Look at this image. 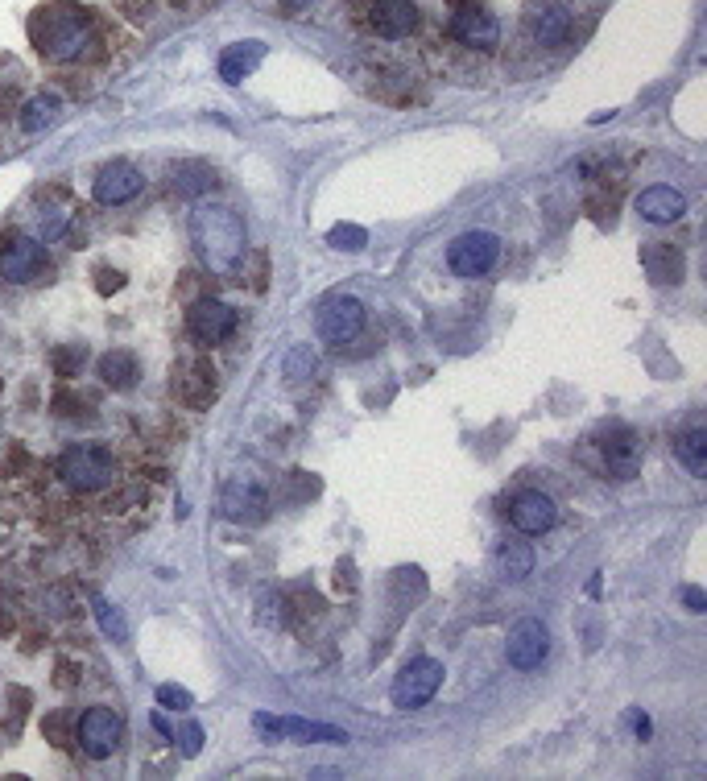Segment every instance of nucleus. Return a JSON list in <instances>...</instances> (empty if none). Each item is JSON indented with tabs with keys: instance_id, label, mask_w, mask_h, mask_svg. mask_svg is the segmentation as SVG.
Returning <instances> with one entry per match:
<instances>
[{
	"instance_id": "nucleus-1",
	"label": "nucleus",
	"mask_w": 707,
	"mask_h": 781,
	"mask_svg": "<svg viewBox=\"0 0 707 781\" xmlns=\"http://www.w3.org/2000/svg\"><path fill=\"white\" fill-rule=\"evenodd\" d=\"M191 244L207 269L228 273L244 261V248H249V232H244V220L224 207V203H199L191 211Z\"/></svg>"
},
{
	"instance_id": "nucleus-2",
	"label": "nucleus",
	"mask_w": 707,
	"mask_h": 781,
	"mask_svg": "<svg viewBox=\"0 0 707 781\" xmlns=\"http://www.w3.org/2000/svg\"><path fill=\"white\" fill-rule=\"evenodd\" d=\"M91 21L79 9H50L34 17V42L54 62H75L91 50Z\"/></svg>"
},
{
	"instance_id": "nucleus-3",
	"label": "nucleus",
	"mask_w": 707,
	"mask_h": 781,
	"mask_svg": "<svg viewBox=\"0 0 707 781\" xmlns=\"http://www.w3.org/2000/svg\"><path fill=\"white\" fill-rule=\"evenodd\" d=\"M58 476H63L67 488H75V492H100L116 476V459L100 443H79V447L63 451V459H58Z\"/></svg>"
},
{
	"instance_id": "nucleus-4",
	"label": "nucleus",
	"mask_w": 707,
	"mask_h": 781,
	"mask_svg": "<svg viewBox=\"0 0 707 781\" xmlns=\"http://www.w3.org/2000/svg\"><path fill=\"white\" fill-rule=\"evenodd\" d=\"M315 327H319V339L327 343V348H344V343H352L364 331V306H360V298H352V294H331L319 306Z\"/></svg>"
},
{
	"instance_id": "nucleus-5",
	"label": "nucleus",
	"mask_w": 707,
	"mask_h": 781,
	"mask_svg": "<svg viewBox=\"0 0 707 781\" xmlns=\"http://www.w3.org/2000/svg\"><path fill=\"white\" fill-rule=\"evenodd\" d=\"M497 257H501V240L493 232H464L447 248V265L455 277H480L497 265Z\"/></svg>"
},
{
	"instance_id": "nucleus-6",
	"label": "nucleus",
	"mask_w": 707,
	"mask_h": 781,
	"mask_svg": "<svg viewBox=\"0 0 707 781\" xmlns=\"http://www.w3.org/2000/svg\"><path fill=\"white\" fill-rule=\"evenodd\" d=\"M439 686H443V662L418 658V662H410L402 674H397V682H393V703L406 707V711L426 707L430 699H435Z\"/></svg>"
},
{
	"instance_id": "nucleus-7",
	"label": "nucleus",
	"mask_w": 707,
	"mask_h": 781,
	"mask_svg": "<svg viewBox=\"0 0 707 781\" xmlns=\"http://www.w3.org/2000/svg\"><path fill=\"white\" fill-rule=\"evenodd\" d=\"M120 715L112 711V707H87L83 715H79V728H75V736H79V748L87 757H112V748L120 744Z\"/></svg>"
},
{
	"instance_id": "nucleus-8",
	"label": "nucleus",
	"mask_w": 707,
	"mask_h": 781,
	"mask_svg": "<svg viewBox=\"0 0 707 781\" xmlns=\"http://www.w3.org/2000/svg\"><path fill=\"white\" fill-rule=\"evenodd\" d=\"M509 521H513V529H521L526 538H542V534H550L555 529V521H559V509H555V501H550L546 492H517L513 496V505H509Z\"/></svg>"
},
{
	"instance_id": "nucleus-9",
	"label": "nucleus",
	"mask_w": 707,
	"mask_h": 781,
	"mask_svg": "<svg viewBox=\"0 0 707 781\" xmlns=\"http://www.w3.org/2000/svg\"><path fill=\"white\" fill-rule=\"evenodd\" d=\"M46 265V248L34 240V236H9L5 244H0V273H5L9 281H34Z\"/></svg>"
},
{
	"instance_id": "nucleus-10",
	"label": "nucleus",
	"mask_w": 707,
	"mask_h": 781,
	"mask_svg": "<svg viewBox=\"0 0 707 781\" xmlns=\"http://www.w3.org/2000/svg\"><path fill=\"white\" fill-rule=\"evenodd\" d=\"M546 649H550L546 624L542 620H521L505 641V658H509L513 670H538L546 662Z\"/></svg>"
},
{
	"instance_id": "nucleus-11",
	"label": "nucleus",
	"mask_w": 707,
	"mask_h": 781,
	"mask_svg": "<svg viewBox=\"0 0 707 781\" xmlns=\"http://www.w3.org/2000/svg\"><path fill=\"white\" fill-rule=\"evenodd\" d=\"M187 327L199 343H224L236 331V310L220 298H199L187 315Z\"/></svg>"
},
{
	"instance_id": "nucleus-12",
	"label": "nucleus",
	"mask_w": 707,
	"mask_h": 781,
	"mask_svg": "<svg viewBox=\"0 0 707 781\" xmlns=\"http://www.w3.org/2000/svg\"><path fill=\"white\" fill-rule=\"evenodd\" d=\"M141 186H145V178H141L137 166L112 162V166H104V170L96 174V186H91V195H96V203H104V207H120V203L137 199Z\"/></svg>"
},
{
	"instance_id": "nucleus-13",
	"label": "nucleus",
	"mask_w": 707,
	"mask_h": 781,
	"mask_svg": "<svg viewBox=\"0 0 707 781\" xmlns=\"http://www.w3.org/2000/svg\"><path fill=\"white\" fill-rule=\"evenodd\" d=\"M451 34H455L459 42L476 46V50H493V46H497V38H501V25H497V17H493V13L480 9V5H455Z\"/></svg>"
},
{
	"instance_id": "nucleus-14",
	"label": "nucleus",
	"mask_w": 707,
	"mask_h": 781,
	"mask_svg": "<svg viewBox=\"0 0 707 781\" xmlns=\"http://www.w3.org/2000/svg\"><path fill=\"white\" fill-rule=\"evenodd\" d=\"M174 393H178V401H187L191 410H203L215 397V368L207 360H182L174 372Z\"/></svg>"
},
{
	"instance_id": "nucleus-15",
	"label": "nucleus",
	"mask_w": 707,
	"mask_h": 781,
	"mask_svg": "<svg viewBox=\"0 0 707 781\" xmlns=\"http://www.w3.org/2000/svg\"><path fill=\"white\" fill-rule=\"evenodd\" d=\"M418 25V5L414 0H377L373 5V29L381 38H406Z\"/></svg>"
},
{
	"instance_id": "nucleus-16",
	"label": "nucleus",
	"mask_w": 707,
	"mask_h": 781,
	"mask_svg": "<svg viewBox=\"0 0 707 781\" xmlns=\"http://www.w3.org/2000/svg\"><path fill=\"white\" fill-rule=\"evenodd\" d=\"M637 211H641V220H650V224H674L687 211V199H683V191H674V186H650V191L637 195Z\"/></svg>"
},
{
	"instance_id": "nucleus-17",
	"label": "nucleus",
	"mask_w": 707,
	"mask_h": 781,
	"mask_svg": "<svg viewBox=\"0 0 707 781\" xmlns=\"http://www.w3.org/2000/svg\"><path fill=\"white\" fill-rule=\"evenodd\" d=\"M604 467L617 480L637 476V467H641V443H637L633 430H617V434H608V439H604Z\"/></svg>"
},
{
	"instance_id": "nucleus-18",
	"label": "nucleus",
	"mask_w": 707,
	"mask_h": 781,
	"mask_svg": "<svg viewBox=\"0 0 707 781\" xmlns=\"http://www.w3.org/2000/svg\"><path fill=\"white\" fill-rule=\"evenodd\" d=\"M641 265L645 273H650V281H658V286H679L683 281V253L674 244H645L641 248Z\"/></svg>"
},
{
	"instance_id": "nucleus-19",
	"label": "nucleus",
	"mask_w": 707,
	"mask_h": 781,
	"mask_svg": "<svg viewBox=\"0 0 707 781\" xmlns=\"http://www.w3.org/2000/svg\"><path fill=\"white\" fill-rule=\"evenodd\" d=\"M257 724L269 732V736H294V740H327V744H340L344 732L340 728H327V724H302V720H269V715H257Z\"/></svg>"
},
{
	"instance_id": "nucleus-20",
	"label": "nucleus",
	"mask_w": 707,
	"mask_h": 781,
	"mask_svg": "<svg viewBox=\"0 0 707 781\" xmlns=\"http://www.w3.org/2000/svg\"><path fill=\"white\" fill-rule=\"evenodd\" d=\"M265 58V46L261 42H236L220 54V75L224 83H240L244 75H253V67Z\"/></svg>"
},
{
	"instance_id": "nucleus-21",
	"label": "nucleus",
	"mask_w": 707,
	"mask_h": 781,
	"mask_svg": "<svg viewBox=\"0 0 707 781\" xmlns=\"http://www.w3.org/2000/svg\"><path fill=\"white\" fill-rule=\"evenodd\" d=\"M674 455L687 463L691 476H707V430L703 426H687L674 434Z\"/></svg>"
},
{
	"instance_id": "nucleus-22",
	"label": "nucleus",
	"mask_w": 707,
	"mask_h": 781,
	"mask_svg": "<svg viewBox=\"0 0 707 781\" xmlns=\"http://www.w3.org/2000/svg\"><path fill=\"white\" fill-rule=\"evenodd\" d=\"M530 29H534V42H542V46H559V42H567V34H571V13H567L563 5H546V9L530 21Z\"/></svg>"
},
{
	"instance_id": "nucleus-23",
	"label": "nucleus",
	"mask_w": 707,
	"mask_h": 781,
	"mask_svg": "<svg viewBox=\"0 0 707 781\" xmlns=\"http://www.w3.org/2000/svg\"><path fill=\"white\" fill-rule=\"evenodd\" d=\"M100 377H104V385H112V389H129V385H137V356L125 352V348L104 352V360H100Z\"/></svg>"
},
{
	"instance_id": "nucleus-24",
	"label": "nucleus",
	"mask_w": 707,
	"mask_h": 781,
	"mask_svg": "<svg viewBox=\"0 0 707 781\" xmlns=\"http://www.w3.org/2000/svg\"><path fill=\"white\" fill-rule=\"evenodd\" d=\"M497 562L509 579H526L534 571V550L526 542H501L497 546Z\"/></svg>"
},
{
	"instance_id": "nucleus-25",
	"label": "nucleus",
	"mask_w": 707,
	"mask_h": 781,
	"mask_svg": "<svg viewBox=\"0 0 707 781\" xmlns=\"http://www.w3.org/2000/svg\"><path fill=\"white\" fill-rule=\"evenodd\" d=\"M58 96H50V91H42V96H34L25 104V133H46L50 124L58 120Z\"/></svg>"
},
{
	"instance_id": "nucleus-26",
	"label": "nucleus",
	"mask_w": 707,
	"mask_h": 781,
	"mask_svg": "<svg viewBox=\"0 0 707 781\" xmlns=\"http://www.w3.org/2000/svg\"><path fill=\"white\" fill-rule=\"evenodd\" d=\"M315 364H319V360H315V352H311V348H294V352H290V360H286V381H294V385H298L302 377H311Z\"/></svg>"
},
{
	"instance_id": "nucleus-27",
	"label": "nucleus",
	"mask_w": 707,
	"mask_h": 781,
	"mask_svg": "<svg viewBox=\"0 0 707 781\" xmlns=\"http://www.w3.org/2000/svg\"><path fill=\"white\" fill-rule=\"evenodd\" d=\"M327 240H331V248H348V253H360V248L368 244L364 228H356V224H340V228H335Z\"/></svg>"
},
{
	"instance_id": "nucleus-28",
	"label": "nucleus",
	"mask_w": 707,
	"mask_h": 781,
	"mask_svg": "<svg viewBox=\"0 0 707 781\" xmlns=\"http://www.w3.org/2000/svg\"><path fill=\"white\" fill-rule=\"evenodd\" d=\"M96 616H100L104 633H108L112 641H125V637H129V629H125V616H120L116 608H108V600H96Z\"/></svg>"
},
{
	"instance_id": "nucleus-29",
	"label": "nucleus",
	"mask_w": 707,
	"mask_h": 781,
	"mask_svg": "<svg viewBox=\"0 0 707 781\" xmlns=\"http://www.w3.org/2000/svg\"><path fill=\"white\" fill-rule=\"evenodd\" d=\"M207 186H211V174L199 170V166H187V174L178 178V191L182 195H199V191H207Z\"/></svg>"
},
{
	"instance_id": "nucleus-30",
	"label": "nucleus",
	"mask_w": 707,
	"mask_h": 781,
	"mask_svg": "<svg viewBox=\"0 0 707 781\" xmlns=\"http://www.w3.org/2000/svg\"><path fill=\"white\" fill-rule=\"evenodd\" d=\"M158 703H162V707H178V711H187V707H191V695L182 691V686H162V691H158Z\"/></svg>"
},
{
	"instance_id": "nucleus-31",
	"label": "nucleus",
	"mask_w": 707,
	"mask_h": 781,
	"mask_svg": "<svg viewBox=\"0 0 707 781\" xmlns=\"http://www.w3.org/2000/svg\"><path fill=\"white\" fill-rule=\"evenodd\" d=\"M683 600H687V608H691V612H703V608H707L703 587H687V591H683Z\"/></svg>"
},
{
	"instance_id": "nucleus-32",
	"label": "nucleus",
	"mask_w": 707,
	"mask_h": 781,
	"mask_svg": "<svg viewBox=\"0 0 707 781\" xmlns=\"http://www.w3.org/2000/svg\"><path fill=\"white\" fill-rule=\"evenodd\" d=\"M182 732H187V757H195V753H199V744H203L199 724H182Z\"/></svg>"
},
{
	"instance_id": "nucleus-33",
	"label": "nucleus",
	"mask_w": 707,
	"mask_h": 781,
	"mask_svg": "<svg viewBox=\"0 0 707 781\" xmlns=\"http://www.w3.org/2000/svg\"><path fill=\"white\" fill-rule=\"evenodd\" d=\"M120 281H125V277H120V273H100V290H116Z\"/></svg>"
},
{
	"instance_id": "nucleus-34",
	"label": "nucleus",
	"mask_w": 707,
	"mask_h": 781,
	"mask_svg": "<svg viewBox=\"0 0 707 781\" xmlns=\"http://www.w3.org/2000/svg\"><path fill=\"white\" fill-rule=\"evenodd\" d=\"M294 5H306V0H294Z\"/></svg>"
}]
</instances>
